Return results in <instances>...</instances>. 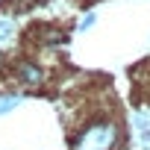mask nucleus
I'll return each instance as SVG.
<instances>
[{"mask_svg": "<svg viewBox=\"0 0 150 150\" xmlns=\"http://www.w3.org/2000/svg\"><path fill=\"white\" fill-rule=\"evenodd\" d=\"M18 103H21V94H0V115L12 112Z\"/></svg>", "mask_w": 150, "mask_h": 150, "instance_id": "obj_5", "label": "nucleus"}, {"mask_svg": "<svg viewBox=\"0 0 150 150\" xmlns=\"http://www.w3.org/2000/svg\"><path fill=\"white\" fill-rule=\"evenodd\" d=\"M94 18H97V15H94V12H88V15L80 21V30H83V33H86V30H91V27H94Z\"/></svg>", "mask_w": 150, "mask_h": 150, "instance_id": "obj_6", "label": "nucleus"}, {"mask_svg": "<svg viewBox=\"0 0 150 150\" xmlns=\"http://www.w3.org/2000/svg\"><path fill=\"white\" fill-rule=\"evenodd\" d=\"M15 35V18H6V15H0V41H6Z\"/></svg>", "mask_w": 150, "mask_h": 150, "instance_id": "obj_4", "label": "nucleus"}, {"mask_svg": "<svg viewBox=\"0 0 150 150\" xmlns=\"http://www.w3.org/2000/svg\"><path fill=\"white\" fill-rule=\"evenodd\" d=\"M15 80L27 88H38L44 83V71H41L38 62H18L15 65Z\"/></svg>", "mask_w": 150, "mask_h": 150, "instance_id": "obj_2", "label": "nucleus"}, {"mask_svg": "<svg viewBox=\"0 0 150 150\" xmlns=\"http://www.w3.org/2000/svg\"><path fill=\"white\" fill-rule=\"evenodd\" d=\"M132 127H135V141L141 150H150V118L147 112H132Z\"/></svg>", "mask_w": 150, "mask_h": 150, "instance_id": "obj_3", "label": "nucleus"}, {"mask_svg": "<svg viewBox=\"0 0 150 150\" xmlns=\"http://www.w3.org/2000/svg\"><path fill=\"white\" fill-rule=\"evenodd\" d=\"M121 141V127L115 118H97L74 135V150H115Z\"/></svg>", "mask_w": 150, "mask_h": 150, "instance_id": "obj_1", "label": "nucleus"}, {"mask_svg": "<svg viewBox=\"0 0 150 150\" xmlns=\"http://www.w3.org/2000/svg\"><path fill=\"white\" fill-rule=\"evenodd\" d=\"M147 118H150V115H147Z\"/></svg>", "mask_w": 150, "mask_h": 150, "instance_id": "obj_7", "label": "nucleus"}]
</instances>
